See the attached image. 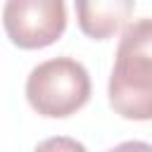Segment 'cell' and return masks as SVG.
Here are the masks:
<instances>
[{"label": "cell", "mask_w": 152, "mask_h": 152, "mask_svg": "<svg viewBox=\"0 0 152 152\" xmlns=\"http://www.w3.org/2000/svg\"><path fill=\"white\" fill-rule=\"evenodd\" d=\"M107 95L119 116L152 119V19H138L124 28Z\"/></svg>", "instance_id": "cell-1"}, {"label": "cell", "mask_w": 152, "mask_h": 152, "mask_svg": "<svg viewBox=\"0 0 152 152\" xmlns=\"http://www.w3.org/2000/svg\"><path fill=\"white\" fill-rule=\"evenodd\" d=\"M26 100L45 119H66L90 100V76L74 57H55L31 69Z\"/></svg>", "instance_id": "cell-2"}, {"label": "cell", "mask_w": 152, "mask_h": 152, "mask_svg": "<svg viewBox=\"0 0 152 152\" xmlns=\"http://www.w3.org/2000/svg\"><path fill=\"white\" fill-rule=\"evenodd\" d=\"M2 26L21 50H40L62 38L66 28L64 0H5Z\"/></svg>", "instance_id": "cell-3"}, {"label": "cell", "mask_w": 152, "mask_h": 152, "mask_svg": "<svg viewBox=\"0 0 152 152\" xmlns=\"http://www.w3.org/2000/svg\"><path fill=\"white\" fill-rule=\"evenodd\" d=\"M78 28L93 40L119 33L133 14L135 0H74Z\"/></svg>", "instance_id": "cell-4"}]
</instances>
